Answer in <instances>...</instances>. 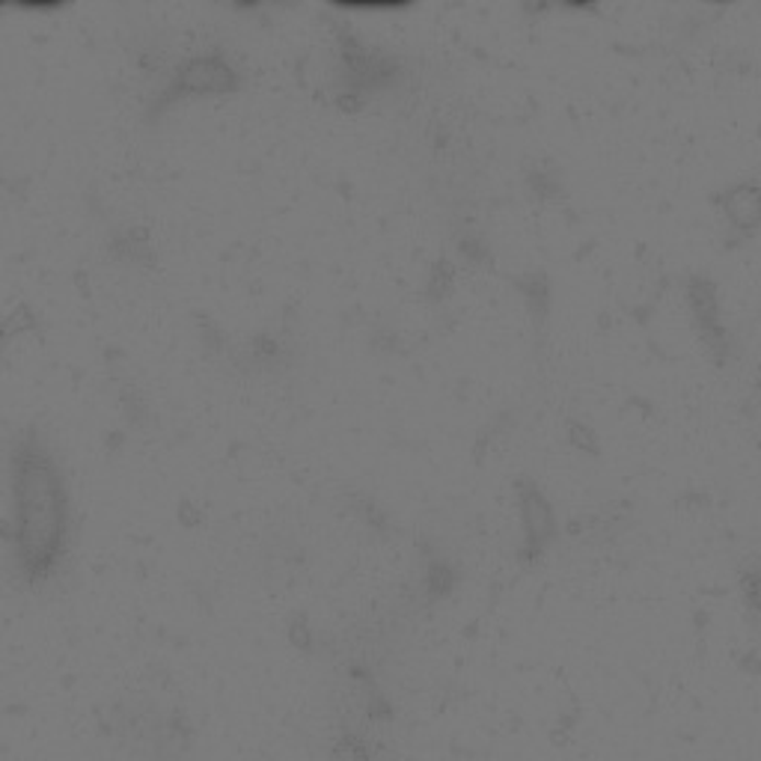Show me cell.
<instances>
[{
  "instance_id": "cell-1",
  "label": "cell",
  "mask_w": 761,
  "mask_h": 761,
  "mask_svg": "<svg viewBox=\"0 0 761 761\" xmlns=\"http://www.w3.org/2000/svg\"><path fill=\"white\" fill-rule=\"evenodd\" d=\"M232 87H236V75L217 57H200L188 63L175 78V93H227Z\"/></svg>"
},
{
  "instance_id": "cell-2",
  "label": "cell",
  "mask_w": 761,
  "mask_h": 761,
  "mask_svg": "<svg viewBox=\"0 0 761 761\" xmlns=\"http://www.w3.org/2000/svg\"><path fill=\"white\" fill-rule=\"evenodd\" d=\"M723 208L726 215L738 224V227H756L761 220V191L759 188H731L729 194L723 196Z\"/></svg>"
}]
</instances>
